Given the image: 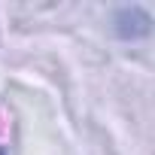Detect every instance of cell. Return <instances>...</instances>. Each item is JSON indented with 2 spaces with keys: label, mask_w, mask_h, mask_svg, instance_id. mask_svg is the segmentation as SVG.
Wrapping results in <instances>:
<instances>
[{
  "label": "cell",
  "mask_w": 155,
  "mask_h": 155,
  "mask_svg": "<svg viewBox=\"0 0 155 155\" xmlns=\"http://www.w3.org/2000/svg\"><path fill=\"white\" fill-rule=\"evenodd\" d=\"M0 155H6V152H3V146H0Z\"/></svg>",
  "instance_id": "obj_2"
},
{
  "label": "cell",
  "mask_w": 155,
  "mask_h": 155,
  "mask_svg": "<svg viewBox=\"0 0 155 155\" xmlns=\"http://www.w3.org/2000/svg\"><path fill=\"white\" fill-rule=\"evenodd\" d=\"M116 31L131 40V37H143L149 31V12L143 6H128V9H119L116 12Z\"/></svg>",
  "instance_id": "obj_1"
}]
</instances>
